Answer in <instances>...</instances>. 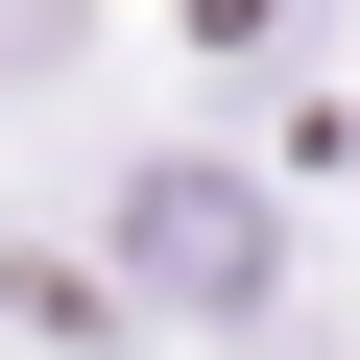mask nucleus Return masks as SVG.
Wrapping results in <instances>:
<instances>
[{
  "label": "nucleus",
  "mask_w": 360,
  "mask_h": 360,
  "mask_svg": "<svg viewBox=\"0 0 360 360\" xmlns=\"http://www.w3.org/2000/svg\"><path fill=\"white\" fill-rule=\"evenodd\" d=\"M120 264H144L168 312H240V288H264V217H240V168H144V217H120Z\"/></svg>",
  "instance_id": "1"
}]
</instances>
